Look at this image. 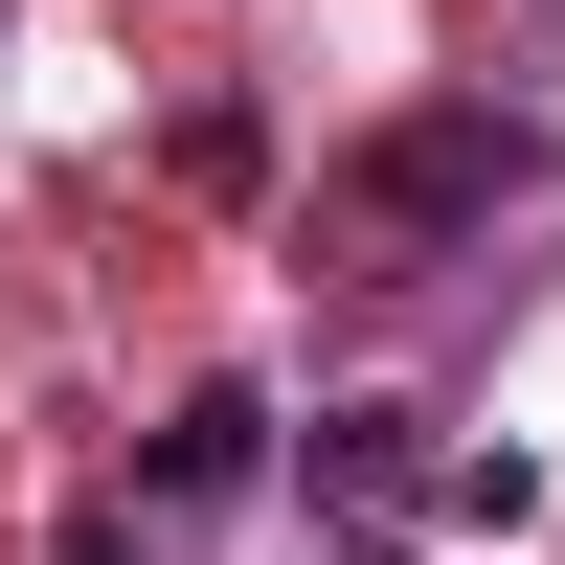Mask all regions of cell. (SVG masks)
<instances>
[{"label": "cell", "instance_id": "cell-2", "mask_svg": "<svg viewBox=\"0 0 565 565\" xmlns=\"http://www.w3.org/2000/svg\"><path fill=\"white\" fill-rule=\"evenodd\" d=\"M249 430H271V407H249V385H204V407H181V452H159V476H181V498H226V476H249Z\"/></svg>", "mask_w": 565, "mask_h": 565}, {"label": "cell", "instance_id": "cell-1", "mask_svg": "<svg viewBox=\"0 0 565 565\" xmlns=\"http://www.w3.org/2000/svg\"><path fill=\"white\" fill-rule=\"evenodd\" d=\"M521 181V136L498 114H407V136H362L340 159V226H452V204H498Z\"/></svg>", "mask_w": 565, "mask_h": 565}]
</instances>
